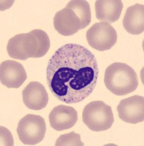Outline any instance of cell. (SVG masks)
<instances>
[{
	"label": "cell",
	"mask_w": 144,
	"mask_h": 146,
	"mask_svg": "<svg viewBox=\"0 0 144 146\" xmlns=\"http://www.w3.org/2000/svg\"><path fill=\"white\" fill-rule=\"evenodd\" d=\"M26 79V72L21 64L12 60L2 62L0 66V80L5 86L18 88Z\"/></svg>",
	"instance_id": "obj_8"
},
{
	"label": "cell",
	"mask_w": 144,
	"mask_h": 146,
	"mask_svg": "<svg viewBox=\"0 0 144 146\" xmlns=\"http://www.w3.org/2000/svg\"><path fill=\"white\" fill-rule=\"evenodd\" d=\"M50 48L47 34L43 30L34 29L12 37L7 43V50L11 58L25 61L28 58L44 56Z\"/></svg>",
	"instance_id": "obj_2"
},
{
	"label": "cell",
	"mask_w": 144,
	"mask_h": 146,
	"mask_svg": "<svg viewBox=\"0 0 144 146\" xmlns=\"http://www.w3.org/2000/svg\"><path fill=\"white\" fill-rule=\"evenodd\" d=\"M51 127L56 131H63L73 127L78 120V114L72 107L60 105L53 108L49 115Z\"/></svg>",
	"instance_id": "obj_10"
},
{
	"label": "cell",
	"mask_w": 144,
	"mask_h": 146,
	"mask_svg": "<svg viewBox=\"0 0 144 146\" xmlns=\"http://www.w3.org/2000/svg\"><path fill=\"white\" fill-rule=\"evenodd\" d=\"M95 7L98 20L111 23L120 18L123 4L120 0H98Z\"/></svg>",
	"instance_id": "obj_12"
},
{
	"label": "cell",
	"mask_w": 144,
	"mask_h": 146,
	"mask_svg": "<svg viewBox=\"0 0 144 146\" xmlns=\"http://www.w3.org/2000/svg\"><path fill=\"white\" fill-rule=\"evenodd\" d=\"M66 7L71 9L79 17L82 23V28L85 29L91 22V10L89 5L84 0H72Z\"/></svg>",
	"instance_id": "obj_14"
},
{
	"label": "cell",
	"mask_w": 144,
	"mask_h": 146,
	"mask_svg": "<svg viewBox=\"0 0 144 146\" xmlns=\"http://www.w3.org/2000/svg\"><path fill=\"white\" fill-rule=\"evenodd\" d=\"M120 119L124 122L136 124L144 121V98L142 96H130L121 100L117 106Z\"/></svg>",
	"instance_id": "obj_7"
},
{
	"label": "cell",
	"mask_w": 144,
	"mask_h": 146,
	"mask_svg": "<svg viewBox=\"0 0 144 146\" xmlns=\"http://www.w3.org/2000/svg\"><path fill=\"white\" fill-rule=\"evenodd\" d=\"M46 132L45 119L40 115L28 114L19 121L17 133L22 143L35 145L41 143Z\"/></svg>",
	"instance_id": "obj_5"
},
{
	"label": "cell",
	"mask_w": 144,
	"mask_h": 146,
	"mask_svg": "<svg viewBox=\"0 0 144 146\" xmlns=\"http://www.w3.org/2000/svg\"><path fill=\"white\" fill-rule=\"evenodd\" d=\"M83 146L85 144L81 141L80 135L76 133L70 132L60 135L56 140L55 146Z\"/></svg>",
	"instance_id": "obj_15"
},
{
	"label": "cell",
	"mask_w": 144,
	"mask_h": 146,
	"mask_svg": "<svg viewBox=\"0 0 144 146\" xmlns=\"http://www.w3.org/2000/svg\"><path fill=\"white\" fill-rule=\"evenodd\" d=\"M124 29L131 35H140L144 31V6L141 4L127 9L122 21Z\"/></svg>",
	"instance_id": "obj_13"
},
{
	"label": "cell",
	"mask_w": 144,
	"mask_h": 146,
	"mask_svg": "<svg viewBox=\"0 0 144 146\" xmlns=\"http://www.w3.org/2000/svg\"><path fill=\"white\" fill-rule=\"evenodd\" d=\"M82 121L92 131H103L112 126L114 118L109 105L103 101H93L83 110Z\"/></svg>",
	"instance_id": "obj_4"
},
{
	"label": "cell",
	"mask_w": 144,
	"mask_h": 146,
	"mask_svg": "<svg viewBox=\"0 0 144 146\" xmlns=\"http://www.w3.org/2000/svg\"><path fill=\"white\" fill-rule=\"evenodd\" d=\"M95 55L78 44H66L55 52L47 67V81L55 98L66 104L82 102L93 93L98 78Z\"/></svg>",
	"instance_id": "obj_1"
},
{
	"label": "cell",
	"mask_w": 144,
	"mask_h": 146,
	"mask_svg": "<svg viewBox=\"0 0 144 146\" xmlns=\"http://www.w3.org/2000/svg\"><path fill=\"white\" fill-rule=\"evenodd\" d=\"M104 83L108 91L117 96L129 94L138 86L136 72L131 66L115 62L108 66L105 72Z\"/></svg>",
	"instance_id": "obj_3"
},
{
	"label": "cell",
	"mask_w": 144,
	"mask_h": 146,
	"mask_svg": "<svg viewBox=\"0 0 144 146\" xmlns=\"http://www.w3.org/2000/svg\"><path fill=\"white\" fill-rule=\"evenodd\" d=\"M23 101L30 110H41L47 105L49 96L43 85L37 81L30 82L23 89Z\"/></svg>",
	"instance_id": "obj_9"
},
{
	"label": "cell",
	"mask_w": 144,
	"mask_h": 146,
	"mask_svg": "<svg viewBox=\"0 0 144 146\" xmlns=\"http://www.w3.org/2000/svg\"><path fill=\"white\" fill-rule=\"evenodd\" d=\"M86 38L89 46L98 51H105L110 50L116 44L117 33L110 23L99 22L87 30Z\"/></svg>",
	"instance_id": "obj_6"
},
{
	"label": "cell",
	"mask_w": 144,
	"mask_h": 146,
	"mask_svg": "<svg viewBox=\"0 0 144 146\" xmlns=\"http://www.w3.org/2000/svg\"><path fill=\"white\" fill-rule=\"evenodd\" d=\"M53 24L55 29L63 36H71L82 29L79 17L73 10L67 7L55 14Z\"/></svg>",
	"instance_id": "obj_11"
}]
</instances>
